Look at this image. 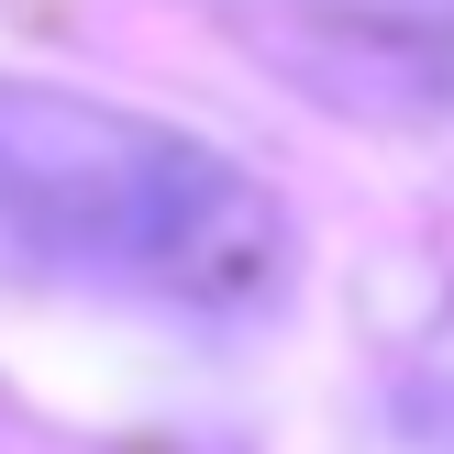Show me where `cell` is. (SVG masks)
I'll return each mask as SVG.
<instances>
[{"instance_id": "cell-1", "label": "cell", "mask_w": 454, "mask_h": 454, "mask_svg": "<svg viewBox=\"0 0 454 454\" xmlns=\"http://www.w3.org/2000/svg\"><path fill=\"white\" fill-rule=\"evenodd\" d=\"M0 266L255 310L288 278V211L177 122L0 78Z\"/></svg>"}]
</instances>
